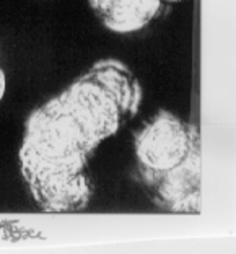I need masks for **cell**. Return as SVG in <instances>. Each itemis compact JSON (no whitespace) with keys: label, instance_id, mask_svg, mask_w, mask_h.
<instances>
[{"label":"cell","instance_id":"obj_6","mask_svg":"<svg viewBox=\"0 0 236 254\" xmlns=\"http://www.w3.org/2000/svg\"><path fill=\"white\" fill-rule=\"evenodd\" d=\"M166 3H177V2H182V0H163Z\"/></svg>","mask_w":236,"mask_h":254},{"label":"cell","instance_id":"obj_5","mask_svg":"<svg viewBox=\"0 0 236 254\" xmlns=\"http://www.w3.org/2000/svg\"><path fill=\"white\" fill-rule=\"evenodd\" d=\"M5 91H7V77H5V72L2 65H0V101L3 100Z\"/></svg>","mask_w":236,"mask_h":254},{"label":"cell","instance_id":"obj_1","mask_svg":"<svg viewBox=\"0 0 236 254\" xmlns=\"http://www.w3.org/2000/svg\"><path fill=\"white\" fill-rule=\"evenodd\" d=\"M101 140L64 93L36 108L26 119L18 152L20 168L88 165Z\"/></svg>","mask_w":236,"mask_h":254},{"label":"cell","instance_id":"obj_4","mask_svg":"<svg viewBox=\"0 0 236 254\" xmlns=\"http://www.w3.org/2000/svg\"><path fill=\"white\" fill-rule=\"evenodd\" d=\"M88 3L106 30L129 34L150 25L163 0H88Z\"/></svg>","mask_w":236,"mask_h":254},{"label":"cell","instance_id":"obj_3","mask_svg":"<svg viewBox=\"0 0 236 254\" xmlns=\"http://www.w3.org/2000/svg\"><path fill=\"white\" fill-rule=\"evenodd\" d=\"M34 202L44 212H75L83 209L93 194L88 165L28 166L20 168Z\"/></svg>","mask_w":236,"mask_h":254},{"label":"cell","instance_id":"obj_2","mask_svg":"<svg viewBox=\"0 0 236 254\" xmlns=\"http://www.w3.org/2000/svg\"><path fill=\"white\" fill-rule=\"evenodd\" d=\"M192 152V132L168 111H160L143 126L135 138V157L148 175H170Z\"/></svg>","mask_w":236,"mask_h":254}]
</instances>
